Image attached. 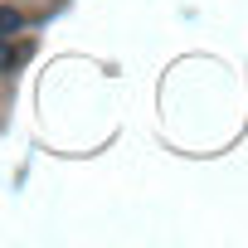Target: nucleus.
Segmentation results:
<instances>
[{
    "mask_svg": "<svg viewBox=\"0 0 248 248\" xmlns=\"http://www.w3.org/2000/svg\"><path fill=\"white\" fill-rule=\"evenodd\" d=\"M15 30H20V10L5 5V10H0V34H15Z\"/></svg>",
    "mask_w": 248,
    "mask_h": 248,
    "instance_id": "obj_1",
    "label": "nucleus"
},
{
    "mask_svg": "<svg viewBox=\"0 0 248 248\" xmlns=\"http://www.w3.org/2000/svg\"><path fill=\"white\" fill-rule=\"evenodd\" d=\"M15 59H20V49H15V44H5V39H0V68H10Z\"/></svg>",
    "mask_w": 248,
    "mask_h": 248,
    "instance_id": "obj_2",
    "label": "nucleus"
}]
</instances>
